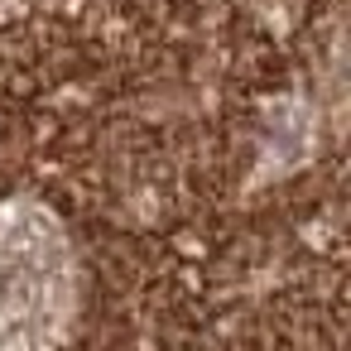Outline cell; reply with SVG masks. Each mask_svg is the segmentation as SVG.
<instances>
[{"mask_svg": "<svg viewBox=\"0 0 351 351\" xmlns=\"http://www.w3.org/2000/svg\"><path fill=\"white\" fill-rule=\"evenodd\" d=\"M73 298L58 226L34 207H0V351H53Z\"/></svg>", "mask_w": 351, "mask_h": 351, "instance_id": "6da1fadb", "label": "cell"}]
</instances>
